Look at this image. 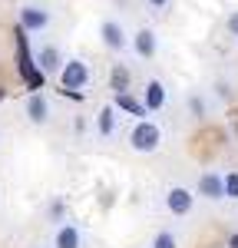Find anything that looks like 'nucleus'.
<instances>
[{
    "instance_id": "obj_5",
    "label": "nucleus",
    "mask_w": 238,
    "mask_h": 248,
    "mask_svg": "<svg viewBox=\"0 0 238 248\" xmlns=\"http://www.w3.org/2000/svg\"><path fill=\"white\" fill-rule=\"evenodd\" d=\"M33 60H37V70L43 77H60V70H63V63H66L63 53H60V46H53V43H46Z\"/></svg>"
},
{
    "instance_id": "obj_8",
    "label": "nucleus",
    "mask_w": 238,
    "mask_h": 248,
    "mask_svg": "<svg viewBox=\"0 0 238 248\" xmlns=\"http://www.w3.org/2000/svg\"><path fill=\"white\" fill-rule=\"evenodd\" d=\"M99 37H103V43H106L113 53L126 50V30L119 27L116 20H103V27H99Z\"/></svg>"
},
{
    "instance_id": "obj_21",
    "label": "nucleus",
    "mask_w": 238,
    "mask_h": 248,
    "mask_svg": "<svg viewBox=\"0 0 238 248\" xmlns=\"http://www.w3.org/2000/svg\"><path fill=\"white\" fill-rule=\"evenodd\" d=\"M149 3H152V7H165L169 0H149Z\"/></svg>"
},
{
    "instance_id": "obj_3",
    "label": "nucleus",
    "mask_w": 238,
    "mask_h": 248,
    "mask_svg": "<svg viewBox=\"0 0 238 248\" xmlns=\"http://www.w3.org/2000/svg\"><path fill=\"white\" fill-rule=\"evenodd\" d=\"M129 146L136 153H156L159 146H162V129L152 119H139L136 126H133V133H129Z\"/></svg>"
},
{
    "instance_id": "obj_19",
    "label": "nucleus",
    "mask_w": 238,
    "mask_h": 248,
    "mask_svg": "<svg viewBox=\"0 0 238 248\" xmlns=\"http://www.w3.org/2000/svg\"><path fill=\"white\" fill-rule=\"evenodd\" d=\"M228 33H232V37H238V10L228 17Z\"/></svg>"
},
{
    "instance_id": "obj_20",
    "label": "nucleus",
    "mask_w": 238,
    "mask_h": 248,
    "mask_svg": "<svg viewBox=\"0 0 238 248\" xmlns=\"http://www.w3.org/2000/svg\"><path fill=\"white\" fill-rule=\"evenodd\" d=\"M228 248H238V232L232 235V238H228Z\"/></svg>"
},
{
    "instance_id": "obj_14",
    "label": "nucleus",
    "mask_w": 238,
    "mask_h": 248,
    "mask_svg": "<svg viewBox=\"0 0 238 248\" xmlns=\"http://www.w3.org/2000/svg\"><path fill=\"white\" fill-rule=\"evenodd\" d=\"M96 129L103 139H109V136L116 133V106H103L96 116Z\"/></svg>"
},
{
    "instance_id": "obj_15",
    "label": "nucleus",
    "mask_w": 238,
    "mask_h": 248,
    "mask_svg": "<svg viewBox=\"0 0 238 248\" xmlns=\"http://www.w3.org/2000/svg\"><path fill=\"white\" fill-rule=\"evenodd\" d=\"M109 90H113V93H129V70H126V63H116V66H113V73H109Z\"/></svg>"
},
{
    "instance_id": "obj_12",
    "label": "nucleus",
    "mask_w": 238,
    "mask_h": 248,
    "mask_svg": "<svg viewBox=\"0 0 238 248\" xmlns=\"http://www.w3.org/2000/svg\"><path fill=\"white\" fill-rule=\"evenodd\" d=\"M53 248H83V232L76 225H60L53 235Z\"/></svg>"
},
{
    "instance_id": "obj_11",
    "label": "nucleus",
    "mask_w": 238,
    "mask_h": 248,
    "mask_svg": "<svg viewBox=\"0 0 238 248\" xmlns=\"http://www.w3.org/2000/svg\"><path fill=\"white\" fill-rule=\"evenodd\" d=\"M142 103H146L149 113H159V109L165 106V86H162L159 79H149V83H146V93H142Z\"/></svg>"
},
{
    "instance_id": "obj_10",
    "label": "nucleus",
    "mask_w": 238,
    "mask_h": 248,
    "mask_svg": "<svg viewBox=\"0 0 238 248\" xmlns=\"http://www.w3.org/2000/svg\"><path fill=\"white\" fill-rule=\"evenodd\" d=\"M133 50H136V57H142V60H152L156 57V50H159V40H156V33L146 27V30H139L136 37H133Z\"/></svg>"
},
{
    "instance_id": "obj_9",
    "label": "nucleus",
    "mask_w": 238,
    "mask_h": 248,
    "mask_svg": "<svg viewBox=\"0 0 238 248\" xmlns=\"http://www.w3.org/2000/svg\"><path fill=\"white\" fill-rule=\"evenodd\" d=\"M27 116H30L33 126H43L50 119V99L43 93H30V99H27Z\"/></svg>"
},
{
    "instance_id": "obj_7",
    "label": "nucleus",
    "mask_w": 238,
    "mask_h": 248,
    "mask_svg": "<svg viewBox=\"0 0 238 248\" xmlns=\"http://www.w3.org/2000/svg\"><path fill=\"white\" fill-rule=\"evenodd\" d=\"M195 192L202 195V199H208V202L225 199V175H218V172H202V175H198Z\"/></svg>"
},
{
    "instance_id": "obj_18",
    "label": "nucleus",
    "mask_w": 238,
    "mask_h": 248,
    "mask_svg": "<svg viewBox=\"0 0 238 248\" xmlns=\"http://www.w3.org/2000/svg\"><path fill=\"white\" fill-rule=\"evenodd\" d=\"M192 109H195V116H198V119H202V116H205V103H202V99H198V96H192Z\"/></svg>"
},
{
    "instance_id": "obj_2",
    "label": "nucleus",
    "mask_w": 238,
    "mask_h": 248,
    "mask_svg": "<svg viewBox=\"0 0 238 248\" xmlns=\"http://www.w3.org/2000/svg\"><path fill=\"white\" fill-rule=\"evenodd\" d=\"M17 70H20V77L27 79V86H30L33 93L43 86V73L37 70V60L30 57V46H27V30H23V27H17Z\"/></svg>"
},
{
    "instance_id": "obj_6",
    "label": "nucleus",
    "mask_w": 238,
    "mask_h": 248,
    "mask_svg": "<svg viewBox=\"0 0 238 248\" xmlns=\"http://www.w3.org/2000/svg\"><path fill=\"white\" fill-rule=\"evenodd\" d=\"M20 27H23L27 33H40V30H46V27H50V10H43L40 3L23 7V10H20Z\"/></svg>"
},
{
    "instance_id": "obj_17",
    "label": "nucleus",
    "mask_w": 238,
    "mask_h": 248,
    "mask_svg": "<svg viewBox=\"0 0 238 248\" xmlns=\"http://www.w3.org/2000/svg\"><path fill=\"white\" fill-rule=\"evenodd\" d=\"M225 199H238V172L225 175Z\"/></svg>"
},
{
    "instance_id": "obj_4",
    "label": "nucleus",
    "mask_w": 238,
    "mask_h": 248,
    "mask_svg": "<svg viewBox=\"0 0 238 248\" xmlns=\"http://www.w3.org/2000/svg\"><path fill=\"white\" fill-rule=\"evenodd\" d=\"M165 209L172 212V215H189V212L195 209V195L185 186H172V189L165 192Z\"/></svg>"
},
{
    "instance_id": "obj_13",
    "label": "nucleus",
    "mask_w": 238,
    "mask_h": 248,
    "mask_svg": "<svg viewBox=\"0 0 238 248\" xmlns=\"http://www.w3.org/2000/svg\"><path fill=\"white\" fill-rule=\"evenodd\" d=\"M113 106L122 109V113H129V116H136V119H146V116H149L146 103L136 99V96H129V93H116V103H113Z\"/></svg>"
},
{
    "instance_id": "obj_1",
    "label": "nucleus",
    "mask_w": 238,
    "mask_h": 248,
    "mask_svg": "<svg viewBox=\"0 0 238 248\" xmlns=\"http://www.w3.org/2000/svg\"><path fill=\"white\" fill-rule=\"evenodd\" d=\"M86 83H89V66L83 60H66L63 70H60V90H63V96L83 99V86Z\"/></svg>"
},
{
    "instance_id": "obj_16",
    "label": "nucleus",
    "mask_w": 238,
    "mask_h": 248,
    "mask_svg": "<svg viewBox=\"0 0 238 248\" xmlns=\"http://www.w3.org/2000/svg\"><path fill=\"white\" fill-rule=\"evenodd\" d=\"M152 248H178V242L172 232H159L156 238H152Z\"/></svg>"
},
{
    "instance_id": "obj_22",
    "label": "nucleus",
    "mask_w": 238,
    "mask_h": 248,
    "mask_svg": "<svg viewBox=\"0 0 238 248\" xmlns=\"http://www.w3.org/2000/svg\"><path fill=\"white\" fill-rule=\"evenodd\" d=\"M3 96H7V93H3V90H0V99H3Z\"/></svg>"
}]
</instances>
